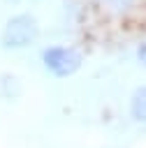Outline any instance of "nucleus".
Returning <instances> with one entry per match:
<instances>
[{
	"label": "nucleus",
	"instance_id": "1",
	"mask_svg": "<svg viewBox=\"0 0 146 148\" xmlns=\"http://www.w3.org/2000/svg\"><path fill=\"white\" fill-rule=\"evenodd\" d=\"M39 39V23L30 12L12 14L0 30V46L5 51H23L30 49Z\"/></svg>",
	"mask_w": 146,
	"mask_h": 148
},
{
	"label": "nucleus",
	"instance_id": "2",
	"mask_svg": "<svg viewBox=\"0 0 146 148\" xmlns=\"http://www.w3.org/2000/svg\"><path fill=\"white\" fill-rule=\"evenodd\" d=\"M42 67L53 79H70L83 67V53L70 44H49L39 53Z\"/></svg>",
	"mask_w": 146,
	"mask_h": 148
},
{
	"label": "nucleus",
	"instance_id": "3",
	"mask_svg": "<svg viewBox=\"0 0 146 148\" xmlns=\"http://www.w3.org/2000/svg\"><path fill=\"white\" fill-rule=\"evenodd\" d=\"M127 111L134 123L146 125V83L134 88V92L130 95V102H127Z\"/></svg>",
	"mask_w": 146,
	"mask_h": 148
},
{
	"label": "nucleus",
	"instance_id": "4",
	"mask_svg": "<svg viewBox=\"0 0 146 148\" xmlns=\"http://www.w3.org/2000/svg\"><path fill=\"white\" fill-rule=\"evenodd\" d=\"M102 2H104V7H107L111 14H118V16L127 14V12L134 7V0H102Z\"/></svg>",
	"mask_w": 146,
	"mask_h": 148
},
{
	"label": "nucleus",
	"instance_id": "5",
	"mask_svg": "<svg viewBox=\"0 0 146 148\" xmlns=\"http://www.w3.org/2000/svg\"><path fill=\"white\" fill-rule=\"evenodd\" d=\"M134 58H137V62L146 69V42H139V44H137V49H134Z\"/></svg>",
	"mask_w": 146,
	"mask_h": 148
},
{
	"label": "nucleus",
	"instance_id": "6",
	"mask_svg": "<svg viewBox=\"0 0 146 148\" xmlns=\"http://www.w3.org/2000/svg\"><path fill=\"white\" fill-rule=\"evenodd\" d=\"M9 5H21V2H28V0H7Z\"/></svg>",
	"mask_w": 146,
	"mask_h": 148
}]
</instances>
